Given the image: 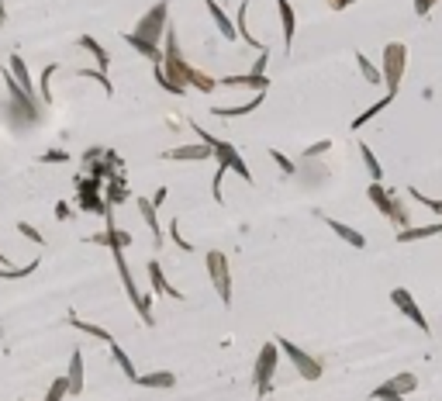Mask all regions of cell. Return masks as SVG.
Returning a JSON list of instances; mask_svg holds the SVG:
<instances>
[{"instance_id": "cell-40", "label": "cell", "mask_w": 442, "mask_h": 401, "mask_svg": "<svg viewBox=\"0 0 442 401\" xmlns=\"http://www.w3.org/2000/svg\"><path fill=\"white\" fill-rule=\"evenodd\" d=\"M18 232L25 236V239H31V242H38V246H45V236L35 229V225H28V221H18Z\"/></svg>"}, {"instance_id": "cell-5", "label": "cell", "mask_w": 442, "mask_h": 401, "mask_svg": "<svg viewBox=\"0 0 442 401\" xmlns=\"http://www.w3.org/2000/svg\"><path fill=\"white\" fill-rule=\"evenodd\" d=\"M404 70H408V45L404 42H387L384 45V70H380V80H387V94H397Z\"/></svg>"}, {"instance_id": "cell-24", "label": "cell", "mask_w": 442, "mask_h": 401, "mask_svg": "<svg viewBox=\"0 0 442 401\" xmlns=\"http://www.w3.org/2000/svg\"><path fill=\"white\" fill-rule=\"evenodd\" d=\"M135 384H138V388H159V391H166V388L177 384V377L170 374V370H153V374H138Z\"/></svg>"}, {"instance_id": "cell-32", "label": "cell", "mask_w": 442, "mask_h": 401, "mask_svg": "<svg viewBox=\"0 0 442 401\" xmlns=\"http://www.w3.org/2000/svg\"><path fill=\"white\" fill-rule=\"evenodd\" d=\"M77 77H83V80H97V83H101V90H104L107 97L114 94V83H111V77H107L104 70H77Z\"/></svg>"}, {"instance_id": "cell-13", "label": "cell", "mask_w": 442, "mask_h": 401, "mask_svg": "<svg viewBox=\"0 0 442 401\" xmlns=\"http://www.w3.org/2000/svg\"><path fill=\"white\" fill-rule=\"evenodd\" d=\"M162 160H177V163H204L211 160V149L201 142V145H177V149H166Z\"/></svg>"}, {"instance_id": "cell-49", "label": "cell", "mask_w": 442, "mask_h": 401, "mask_svg": "<svg viewBox=\"0 0 442 401\" xmlns=\"http://www.w3.org/2000/svg\"><path fill=\"white\" fill-rule=\"evenodd\" d=\"M332 4V11H342V0H328Z\"/></svg>"}, {"instance_id": "cell-38", "label": "cell", "mask_w": 442, "mask_h": 401, "mask_svg": "<svg viewBox=\"0 0 442 401\" xmlns=\"http://www.w3.org/2000/svg\"><path fill=\"white\" fill-rule=\"evenodd\" d=\"M170 239L177 242L183 253H194V242H187V239L180 236V218H173V221H170Z\"/></svg>"}, {"instance_id": "cell-15", "label": "cell", "mask_w": 442, "mask_h": 401, "mask_svg": "<svg viewBox=\"0 0 442 401\" xmlns=\"http://www.w3.org/2000/svg\"><path fill=\"white\" fill-rule=\"evenodd\" d=\"M325 225H328L342 242H349L353 249H366V236L360 229H353V225H346V221H338V218H325Z\"/></svg>"}, {"instance_id": "cell-26", "label": "cell", "mask_w": 442, "mask_h": 401, "mask_svg": "<svg viewBox=\"0 0 442 401\" xmlns=\"http://www.w3.org/2000/svg\"><path fill=\"white\" fill-rule=\"evenodd\" d=\"M121 38H125V45H131V49H135L138 55H145V59H149L153 66H156V62H162V49H159V45H149V42H138V38H135L131 31H125Z\"/></svg>"}, {"instance_id": "cell-46", "label": "cell", "mask_w": 442, "mask_h": 401, "mask_svg": "<svg viewBox=\"0 0 442 401\" xmlns=\"http://www.w3.org/2000/svg\"><path fill=\"white\" fill-rule=\"evenodd\" d=\"M55 218H70V204H66V201L55 204Z\"/></svg>"}, {"instance_id": "cell-18", "label": "cell", "mask_w": 442, "mask_h": 401, "mask_svg": "<svg viewBox=\"0 0 442 401\" xmlns=\"http://www.w3.org/2000/svg\"><path fill=\"white\" fill-rule=\"evenodd\" d=\"M77 45L83 49V53H90V55H94L97 70H104V73H107V66H111V55H107V49L101 45V42H97V38H94V35H79V38H77Z\"/></svg>"}, {"instance_id": "cell-48", "label": "cell", "mask_w": 442, "mask_h": 401, "mask_svg": "<svg viewBox=\"0 0 442 401\" xmlns=\"http://www.w3.org/2000/svg\"><path fill=\"white\" fill-rule=\"evenodd\" d=\"M0 263H4V267H14V263H11V256H4V253H0Z\"/></svg>"}, {"instance_id": "cell-23", "label": "cell", "mask_w": 442, "mask_h": 401, "mask_svg": "<svg viewBox=\"0 0 442 401\" xmlns=\"http://www.w3.org/2000/svg\"><path fill=\"white\" fill-rule=\"evenodd\" d=\"M125 201H128V184H125V177H121V173H114V177H111V184H107L104 204H107V208H114V204H125Z\"/></svg>"}, {"instance_id": "cell-3", "label": "cell", "mask_w": 442, "mask_h": 401, "mask_svg": "<svg viewBox=\"0 0 442 401\" xmlns=\"http://www.w3.org/2000/svg\"><path fill=\"white\" fill-rule=\"evenodd\" d=\"M166 25H170V0H159L153 4L142 18H138V25H135V38L138 42H149V45H159L162 42V35H166Z\"/></svg>"}, {"instance_id": "cell-21", "label": "cell", "mask_w": 442, "mask_h": 401, "mask_svg": "<svg viewBox=\"0 0 442 401\" xmlns=\"http://www.w3.org/2000/svg\"><path fill=\"white\" fill-rule=\"evenodd\" d=\"M66 322H70V329H77V332H83V336H94L97 343H111V339H114V336H111L107 329L94 325V322H83L79 315H73V312H70V319H66Z\"/></svg>"}, {"instance_id": "cell-44", "label": "cell", "mask_w": 442, "mask_h": 401, "mask_svg": "<svg viewBox=\"0 0 442 401\" xmlns=\"http://www.w3.org/2000/svg\"><path fill=\"white\" fill-rule=\"evenodd\" d=\"M432 7H436V0H415V14H418V18H425Z\"/></svg>"}, {"instance_id": "cell-39", "label": "cell", "mask_w": 442, "mask_h": 401, "mask_svg": "<svg viewBox=\"0 0 442 401\" xmlns=\"http://www.w3.org/2000/svg\"><path fill=\"white\" fill-rule=\"evenodd\" d=\"M408 197H411V201H418V204H425V208H432V212H439L442 214V201H436V197H425V194H421V190H408Z\"/></svg>"}, {"instance_id": "cell-43", "label": "cell", "mask_w": 442, "mask_h": 401, "mask_svg": "<svg viewBox=\"0 0 442 401\" xmlns=\"http://www.w3.org/2000/svg\"><path fill=\"white\" fill-rule=\"evenodd\" d=\"M266 62H270V49H263L260 59L253 62V70H249V73H256V77H266Z\"/></svg>"}, {"instance_id": "cell-7", "label": "cell", "mask_w": 442, "mask_h": 401, "mask_svg": "<svg viewBox=\"0 0 442 401\" xmlns=\"http://www.w3.org/2000/svg\"><path fill=\"white\" fill-rule=\"evenodd\" d=\"M208 277L214 284V291L221 297V304H232V270H228V256L221 249H211L208 256Z\"/></svg>"}, {"instance_id": "cell-22", "label": "cell", "mask_w": 442, "mask_h": 401, "mask_svg": "<svg viewBox=\"0 0 442 401\" xmlns=\"http://www.w3.org/2000/svg\"><path fill=\"white\" fill-rule=\"evenodd\" d=\"M394 97H397V94H387V97H380L377 104H370V107L363 111V114H360V118H353V125H349V128H353V132H360L363 125H370V121H373V118L380 114V111H387V107L394 104Z\"/></svg>"}, {"instance_id": "cell-42", "label": "cell", "mask_w": 442, "mask_h": 401, "mask_svg": "<svg viewBox=\"0 0 442 401\" xmlns=\"http://www.w3.org/2000/svg\"><path fill=\"white\" fill-rule=\"evenodd\" d=\"M42 163H70V153L66 149H49V153H42Z\"/></svg>"}, {"instance_id": "cell-25", "label": "cell", "mask_w": 442, "mask_h": 401, "mask_svg": "<svg viewBox=\"0 0 442 401\" xmlns=\"http://www.w3.org/2000/svg\"><path fill=\"white\" fill-rule=\"evenodd\" d=\"M442 232V221L436 225H421V229H397V242H418V239H432V236H439Z\"/></svg>"}, {"instance_id": "cell-34", "label": "cell", "mask_w": 442, "mask_h": 401, "mask_svg": "<svg viewBox=\"0 0 442 401\" xmlns=\"http://www.w3.org/2000/svg\"><path fill=\"white\" fill-rule=\"evenodd\" d=\"M135 312H138V319H142V325H156V319H153V295H142L138 297V304H135Z\"/></svg>"}, {"instance_id": "cell-9", "label": "cell", "mask_w": 442, "mask_h": 401, "mask_svg": "<svg viewBox=\"0 0 442 401\" xmlns=\"http://www.w3.org/2000/svg\"><path fill=\"white\" fill-rule=\"evenodd\" d=\"M390 301L401 308V315H404V319L415 322L418 332H425V336L432 332V325H429V319H425V312L418 308V301L411 297V291H408V287H394V291H390Z\"/></svg>"}, {"instance_id": "cell-4", "label": "cell", "mask_w": 442, "mask_h": 401, "mask_svg": "<svg viewBox=\"0 0 442 401\" xmlns=\"http://www.w3.org/2000/svg\"><path fill=\"white\" fill-rule=\"evenodd\" d=\"M277 367H280V349L277 343H263L260 356H256V370H253V384H256V398H266L270 388H273V377H277Z\"/></svg>"}, {"instance_id": "cell-30", "label": "cell", "mask_w": 442, "mask_h": 401, "mask_svg": "<svg viewBox=\"0 0 442 401\" xmlns=\"http://www.w3.org/2000/svg\"><path fill=\"white\" fill-rule=\"evenodd\" d=\"M55 73H59V62H45V70H42V83H38V87H42V97H38L42 104H53V77Z\"/></svg>"}, {"instance_id": "cell-19", "label": "cell", "mask_w": 442, "mask_h": 401, "mask_svg": "<svg viewBox=\"0 0 442 401\" xmlns=\"http://www.w3.org/2000/svg\"><path fill=\"white\" fill-rule=\"evenodd\" d=\"M266 101V90H256V97L249 101V104H235V107H211V114L214 118H242V114H253L256 107Z\"/></svg>"}, {"instance_id": "cell-1", "label": "cell", "mask_w": 442, "mask_h": 401, "mask_svg": "<svg viewBox=\"0 0 442 401\" xmlns=\"http://www.w3.org/2000/svg\"><path fill=\"white\" fill-rule=\"evenodd\" d=\"M194 135H197V138H201V142L211 149V160H218L221 170H232V173H238L245 184H256V180H253V173H249V166H245V160H242V153H238V145L225 142V138H214V135L204 132L201 125H194Z\"/></svg>"}, {"instance_id": "cell-11", "label": "cell", "mask_w": 442, "mask_h": 401, "mask_svg": "<svg viewBox=\"0 0 442 401\" xmlns=\"http://www.w3.org/2000/svg\"><path fill=\"white\" fill-rule=\"evenodd\" d=\"M107 229L104 232H97V236H87V242H94V246H111V249H128L131 246V236L125 229H118L114 225V218H111V208H107Z\"/></svg>"}, {"instance_id": "cell-45", "label": "cell", "mask_w": 442, "mask_h": 401, "mask_svg": "<svg viewBox=\"0 0 442 401\" xmlns=\"http://www.w3.org/2000/svg\"><path fill=\"white\" fill-rule=\"evenodd\" d=\"M166 194H170V190H166V187H159V190H156V197H149V204H153V208H159V204H166Z\"/></svg>"}, {"instance_id": "cell-37", "label": "cell", "mask_w": 442, "mask_h": 401, "mask_svg": "<svg viewBox=\"0 0 442 401\" xmlns=\"http://www.w3.org/2000/svg\"><path fill=\"white\" fill-rule=\"evenodd\" d=\"M373 401H408L401 391H394L390 384H380V388H373V395H370Z\"/></svg>"}, {"instance_id": "cell-33", "label": "cell", "mask_w": 442, "mask_h": 401, "mask_svg": "<svg viewBox=\"0 0 442 401\" xmlns=\"http://www.w3.org/2000/svg\"><path fill=\"white\" fill-rule=\"evenodd\" d=\"M356 66H360V73H363L366 83H373V87L380 83V70H377V66H373V62H370L363 53H356Z\"/></svg>"}, {"instance_id": "cell-17", "label": "cell", "mask_w": 442, "mask_h": 401, "mask_svg": "<svg viewBox=\"0 0 442 401\" xmlns=\"http://www.w3.org/2000/svg\"><path fill=\"white\" fill-rule=\"evenodd\" d=\"M277 11H280V25H284V49L290 53V45H294V35H297V14H294L290 0H277Z\"/></svg>"}, {"instance_id": "cell-16", "label": "cell", "mask_w": 442, "mask_h": 401, "mask_svg": "<svg viewBox=\"0 0 442 401\" xmlns=\"http://www.w3.org/2000/svg\"><path fill=\"white\" fill-rule=\"evenodd\" d=\"M66 388H70V398L83 395V349H73V356H70V370H66Z\"/></svg>"}, {"instance_id": "cell-41", "label": "cell", "mask_w": 442, "mask_h": 401, "mask_svg": "<svg viewBox=\"0 0 442 401\" xmlns=\"http://www.w3.org/2000/svg\"><path fill=\"white\" fill-rule=\"evenodd\" d=\"M328 149H332V138H321V142H314V145H308V149H304V160L321 156V153H328Z\"/></svg>"}, {"instance_id": "cell-47", "label": "cell", "mask_w": 442, "mask_h": 401, "mask_svg": "<svg viewBox=\"0 0 442 401\" xmlns=\"http://www.w3.org/2000/svg\"><path fill=\"white\" fill-rule=\"evenodd\" d=\"M4 21H7V7H4V0H0V28H4Z\"/></svg>"}, {"instance_id": "cell-36", "label": "cell", "mask_w": 442, "mask_h": 401, "mask_svg": "<svg viewBox=\"0 0 442 401\" xmlns=\"http://www.w3.org/2000/svg\"><path fill=\"white\" fill-rule=\"evenodd\" d=\"M62 398H70V388H66V377H55L49 384V391H45V401H62Z\"/></svg>"}, {"instance_id": "cell-14", "label": "cell", "mask_w": 442, "mask_h": 401, "mask_svg": "<svg viewBox=\"0 0 442 401\" xmlns=\"http://www.w3.org/2000/svg\"><path fill=\"white\" fill-rule=\"evenodd\" d=\"M204 7H208L211 21H214L218 31H221V38H225V42H235V38H238V35H235V21L221 11V4H218V0H204Z\"/></svg>"}, {"instance_id": "cell-12", "label": "cell", "mask_w": 442, "mask_h": 401, "mask_svg": "<svg viewBox=\"0 0 442 401\" xmlns=\"http://www.w3.org/2000/svg\"><path fill=\"white\" fill-rule=\"evenodd\" d=\"M149 284H153V295H162V297H173V301H183V291L180 287H173L170 280H166V273L159 267V260H149Z\"/></svg>"}, {"instance_id": "cell-20", "label": "cell", "mask_w": 442, "mask_h": 401, "mask_svg": "<svg viewBox=\"0 0 442 401\" xmlns=\"http://www.w3.org/2000/svg\"><path fill=\"white\" fill-rule=\"evenodd\" d=\"M135 204H138V214H142V221L149 225V232H153V242L162 246V229H159V218H156V208L149 204V197H135Z\"/></svg>"}, {"instance_id": "cell-27", "label": "cell", "mask_w": 442, "mask_h": 401, "mask_svg": "<svg viewBox=\"0 0 442 401\" xmlns=\"http://www.w3.org/2000/svg\"><path fill=\"white\" fill-rule=\"evenodd\" d=\"M107 346H111V356H114V363L121 367V374H125V377H128V380H131V384H135V377H138V370H135V363H131V356H128V353H125V349H121V343H118V339H111Z\"/></svg>"}, {"instance_id": "cell-29", "label": "cell", "mask_w": 442, "mask_h": 401, "mask_svg": "<svg viewBox=\"0 0 442 401\" xmlns=\"http://www.w3.org/2000/svg\"><path fill=\"white\" fill-rule=\"evenodd\" d=\"M221 87H253V90H270V80H266V77H256V73H242V77H225Z\"/></svg>"}, {"instance_id": "cell-28", "label": "cell", "mask_w": 442, "mask_h": 401, "mask_svg": "<svg viewBox=\"0 0 442 401\" xmlns=\"http://www.w3.org/2000/svg\"><path fill=\"white\" fill-rule=\"evenodd\" d=\"M360 160H363L366 173H370V180H373V184H384V166L377 163V156H373V149H370L366 142H360Z\"/></svg>"}, {"instance_id": "cell-10", "label": "cell", "mask_w": 442, "mask_h": 401, "mask_svg": "<svg viewBox=\"0 0 442 401\" xmlns=\"http://www.w3.org/2000/svg\"><path fill=\"white\" fill-rule=\"evenodd\" d=\"M77 187H79V212H87V214H107V204H104V197H101V180H94V177H79L77 180Z\"/></svg>"}, {"instance_id": "cell-50", "label": "cell", "mask_w": 442, "mask_h": 401, "mask_svg": "<svg viewBox=\"0 0 442 401\" xmlns=\"http://www.w3.org/2000/svg\"><path fill=\"white\" fill-rule=\"evenodd\" d=\"M349 4H356V0H342V11H346V7H349Z\"/></svg>"}, {"instance_id": "cell-31", "label": "cell", "mask_w": 442, "mask_h": 401, "mask_svg": "<svg viewBox=\"0 0 442 401\" xmlns=\"http://www.w3.org/2000/svg\"><path fill=\"white\" fill-rule=\"evenodd\" d=\"M394 391H401V395H415L418 391V377L415 374H397V377H390L387 380Z\"/></svg>"}, {"instance_id": "cell-6", "label": "cell", "mask_w": 442, "mask_h": 401, "mask_svg": "<svg viewBox=\"0 0 442 401\" xmlns=\"http://www.w3.org/2000/svg\"><path fill=\"white\" fill-rule=\"evenodd\" d=\"M273 343H277V349L297 367V374L304 377V380H318V377H321V363H318V356H311L308 349H301L297 343H290L287 336H277Z\"/></svg>"}, {"instance_id": "cell-2", "label": "cell", "mask_w": 442, "mask_h": 401, "mask_svg": "<svg viewBox=\"0 0 442 401\" xmlns=\"http://www.w3.org/2000/svg\"><path fill=\"white\" fill-rule=\"evenodd\" d=\"M0 80L7 87V94H11V107H14V118H21L25 125H35L38 118H42V101H38V94L35 90H25L21 83L14 80L7 70L0 73Z\"/></svg>"}, {"instance_id": "cell-35", "label": "cell", "mask_w": 442, "mask_h": 401, "mask_svg": "<svg viewBox=\"0 0 442 401\" xmlns=\"http://www.w3.org/2000/svg\"><path fill=\"white\" fill-rule=\"evenodd\" d=\"M266 156L280 166V173H284V177H294V170H297V166H294V160H290V156H284L280 149H266Z\"/></svg>"}, {"instance_id": "cell-51", "label": "cell", "mask_w": 442, "mask_h": 401, "mask_svg": "<svg viewBox=\"0 0 442 401\" xmlns=\"http://www.w3.org/2000/svg\"><path fill=\"white\" fill-rule=\"evenodd\" d=\"M439 236H442V232H439Z\"/></svg>"}, {"instance_id": "cell-8", "label": "cell", "mask_w": 442, "mask_h": 401, "mask_svg": "<svg viewBox=\"0 0 442 401\" xmlns=\"http://www.w3.org/2000/svg\"><path fill=\"white\" fill-rule=\"evenodd\" d=\"M366 197L373 201V208L384 214V218L397 221L401 229H408V212H404V204H401V201H394V190H387L384 184H370Z\"/></svg>"}]
</instances>
